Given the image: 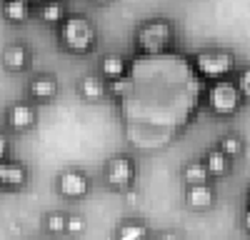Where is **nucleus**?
Instances as JSON below:
<instances>
[{
	"label": "nucleus",
	"instance_id": "20",
	"mask_svg": "<svg viewBox=\"0 0 250 240\" xmlns=\"http://www.w3.org/2000/svg\"><path fill=\"white\" fill-rule=\"evenodd\" d=\"M65 220H68V213L50 210L43 218V228H45L48 235H65Z\"/></svg>",
	"mask_w": 250,
	"mask_h": 240
},
{
	"label": "nucleus",
	"instance_id": "12",
	"mask_svg": "<svg viewBox=\"0 0 250 240\" xmlns=\"http://www.w3.org/2000/svg\"><path fill=\"white\" fill-rule=\"evenodd\" d=\"M75 90H78V95L83 100H88V103H98V100H103L108 95V83L98 73H88V75H83L78 80Z\"/></svg>",
	"mask_w": 250,
	"mask_h": 240
},
{
	"label": "nucleus",
	"instance_id": "26",
	"mask_svg": "<svg viewBox=\"0 0 250 240\" xmlns=\"http://www.w3.org/2000/svg\"><path fill=\"white\" fill-rule=\"evenodd\" d=\"M240 225H243V230L250 235V208H243V215H240Z\"/></svg>",
	"mask_w": 250,
	"mask_h": 240
},
{
	"label": "nucleus",
	"instance_id": "4",
	"mask_svg": "<svg viewBox=\"0 0 250 240\" xmlns=\"http://www.w3.org/2000/svg\"><path fill=\"white\" fill-rule=\"evenodd\" d=\"M235 53L225 50V48H203L193 55V65L195 70L210 83V80H220V78H230V73L235 70Z\"/></svg>",
	"mask_w": 250,
	"mask_h": 240
},
{
	"label": "nucleus",
	"instance_id": "24",
	"mask_svg": "<svg viewBox=\"0 0 250 240\" xmlns=\"http://www.w3.org/2000/svg\"><path fill=\"white\" fill-rule=\"evenodd\" d=\"M153 240H185V238H183V233H180V230H173V228H165V230L155 233V238H153Z\"/></svg>",
	"mask_w": 250,
	"mask_h": 240
},
{
	"label": "nucleus",
	"instance_id": "1",
	"mask_svg": "<svg viewBox=\"0 0 250 240\" xmlns=\"http://www.w3.org/2000/svg\"><path fill=\"white\" fill-rule=\"evenodd\" d=\"M55 28H58V40H60L62 50H68L73 55L93 53L98 45V28L83 13H68Z\"/></svg>",
	"mask_w": 250,
	"mask_h": 240
},
{
	"label": "nucleus",
	"instance_id": "10",
	"mask_svg": "<svg viewBox=\"0 0 250 240\" xmlns=\"http://www.w3.org/2000/svg\"><path fill=\"white\" fill-rule=\"evenodd\" d=\"M28 180H30V168L25 163L13 158L0 160V188L18 190V188H25Z\"/></svg>",
	"mask_w": 250,
	"mask_h": 240
},
{
	"label": "nucleus",
	"instance_id": "7",
	"mask_svg": "<svg viewBox=\"0 0 250 240\" xmlns=\"http://www.w3.org/2000/svg\"><path fill=\"white\" fill-rule=\"evenodd\" d=\"M5 123L15 133H28L38 125V108L30 100H18L5 110Z\"/></svg>",
	"mask_w": 250,
	"mask_h": 240
},
{
	"label": "nucleus",
	"instance_id": "28",
	"mask_svg": "<svg viewBox=\"0 0 250 240\" xmlns=\"http://www.w3.org/2000/svg\"><path fill=\"white\" fill-rule=\"evenodd\" d=\"M90 3H95V5H110L113 0H90Z\"/></svg>",
	"mask_w": 250,
	"mask_h": 240
},
{
	"label": "nucleus",
	"instance_id": "13",
	"mask_svg": "<svg viewBox=\"0 0 250 240\" xmlns=\"http://www.w3.org/2000/svg\"><path fill=\"white\" fill-rule=\"evenodd\" d=\"M98 75L110 83V80H118L123 75H128V58L123 53H105L100 58V65H98Z\"/></svg>",
	"mask_w": 250,
	"mask_h": 240
},
{
	"label": "nucleus",
	"instance_id": "17",
	"mask_svg": "<svg viewBox=\"0 0 250 240\" xmlns=\"http://www.w3.org/2000/svg\"><path fill=\"white\" fill-rule=\"evenodd\" d=\"M0 13H3V18L8 20V23L20 25L30 18L33 8L28 3H23V0H3V3H0Z\"/></svg>",
	"mask_w": 250,
	"mask_h": 240
},
{
	"label": "nucleus",
	"instance_id": "19",
	"mask_svg": "<svg viewBox=\"0 0 250 240\" xmlns=\"http://www.w3.org/2000/svg\"><path fill=\"white\" fill-rule=\"evenodd\" d=\"M38 15H40V20H43V23L58 25L60 20L68 15V13H65V3H62V0H43V3L38 5Z\"/></svg>",
	"mask_w": 250,
	"mask_h": 240
},
{
	"label": "nucleus",
	"instance_id": "8",
	"mask_svg": "<svg viewBox=\"0 0 250 240\" xmlns=\"http://www.w3.org/2000/svg\"><path fill=\"white\" fill-rule=\"evenodd\" d=\"M215 185L213 180H205V183H185L183 185V200L190 210H210L215 205Z\"/></svg>",
	"mask_w": 250,
	"mask_h": 240
},
{
	"label": "nucleus",
	"instance_id": "9",
	"mask_svg": "<svg viewBox=\"0 0 250 240\" xmlns=\"http://www.w3.org/2000/svg\"><path fill=\"white\" fill-rule=\"evenodd\" d=\"M28 98L33 103H53L60 93V83L53 73H38L28 80Z\"/></svg>",
	"mask_w": 250,
	"mask_h": 240
},
{
	"label": "nucleus",
	"instance_id": "23",
	"mask_svg": "<svg viewBox=\"0 0 250 240\" xmlns=\"http://www.w3.org/2000/svg\"><path fill=\"white\" fill-rule=\"evenodd\" d=\"M235 85H238V90H240L243 100H250V65H248V68H243V70L238 73Z\"/></svg>",
	"mask_w": 250,
	"mask_h": 240
},
{
	"label": "nucleus",
	"instance_id": "21",
	"mask_svg": "<svg viewBox=\"0 0 250 240\" xmlns=\"http://www.w3.org/2000/svg\"><path fill=\"white\" fill-rule=\"evenodd\" d=\"M133 90V80L128 75H123L118 80H110L108 83V95H115V98H123V95H128Z\"/></svg>",
	"mask_w": 250,
	"mask_h": 240
},
{
	"label": "nucleus",
	"instance_id": "3",
	"mask_svg": "<svg viewBox=\"0 0 250 240\" xmlns=\"http://www.w3.org/2000/svg\"><path fill=\"white\" fill-rule=\"evenodd\" d=\"M205 100L210 113L220 115V118H230L240 110V105L245 103L235 80L233 78H220V80H210L205 90Z\"/></svg>",
	"mask_w": 250,
	"mask_h": 240
},
{
	"label": "nucleus",
	"instance_id": "2",
	"mask_svg": "<svg viewBox=\"0 0 250 240\" xmlns=\"http://www.w3.org/2000/svg\"><path fill=\"white\" fill-rule=\"evenodd\" d=\"M175 23L170 18H148L135 30V48L143 55H158L175 43Z\"/></svg>",
	"mask_w": 250,
	"mask_h": 240
},
{
	"label": "nucleus",
	"instance_id": "29",
	"mask_svg": "<svg viewBox=\"0 0 250 240\" xmlns=\"http://www.w3.org/2000/svg\"><path fill=\"white\" fill-rule=\"evenodd\" d=\"M23 3H28V5L33 8V5H40V3H43V0H23Z\"/></svg>",
	"mask_w": 250,
	"mask_h": 240
},
{
	"label": "nucleus",
	"instance_id": "15",
	"mask_svg": "<svg viewBox=\"0 0 250 240\" xmlns=\"http://www.w3.org/2000/svg\"><path fill=\"white\" fill-rule=\"evenodd\" d=\"M150 233L148 223L143 218H123L120 223L115 225V238L118 240H145Z\"/></svg>",
	"mask_w": 250,
	"mask_h": 240
},
{
	"label": "nucleus",
	"instance_id": "6",
	"mask_svg": "<svg viewBox=\"0 0 250 240\" xmlns=\"http://www.w3.org/2000/svg\"><path fill=\"white\" fill-rule=\"evenodd\" d=\"M93 188V180L85 170L80 168H62L55 178V190L58 195L68 198V200H78V198H85Z\"/></svg>",
	"mask_w": 250,
	"mask_h": 240
},
{
	"label": "nucleus",
	"instance_id": "18",
	"mask_svg": "<svg viewBox=\"0 0 250 240\" xmlns=\"http://www.w3.org/2000/svg\"><path fill=\"white\" fill-rule=\"evenodd\" d=\"M215 148H218L220 153H225L230 160H235V158H240V155L245 153V140H243L238 133L228 130V133H223V135L215 140Z\"/></svg>",
	"mask_w": 250,
	"mask_h": 240
},
{
	"label": "nucleus",
	"instance_id": "14",
	"mask_svg": "<svg viewBox=\"0 0 250 240\" xmlns=\"http://www.w3.org/2000/svg\"><path fill=\"white\" fill-rule=\"evenodd\" d=\"M200 158H203V163H205V168H208V175H210V178H225L228 173L233 170V160L228 158L225 153H220L215 145L205 148Z\"/></svg>",
	"mask_w": 250,
	"mask_h": 240
},
{
	"label": "nucleus",
	"instance_id": "30",
	"mask_svg": "<svg viewBox=\"0 0 250 240\" xmlns=\"http://www.w3.org/2000/svg\"><path fill=\"white\" fill-rule=\"evenodd\" d=\"M245 208H250V188L245 190Z\"/></svg>",
	"mask_w": 250,
	"mask_h": 240
},
{
	"label": "nucleus",
	"instance_id": "11",
	"mask_svg": "<svg viewBox=\"0 0 250 240\" xmlns=\"http://www.w3.org/2000/svg\"><path fill=\"white\" fill-rule=\"evenodd\" d=\"M0 63L8 73H25L33 63V53L25 43H8L0 53Z\"/></svg>",
	"mask_w": 250,
	"mask_h": 240
},
{
	"label": "nucleus",
	"instance_id": "5",
	"mask_svg": "<svg viewBox=\"0 0 250 240\" xmlns=\"http://www.w3.org/2000/svg\"><path fill=\"white\" fill-rule=\"evenodd\" d=\"M138 178V160L133 153H113L103 165V180L115 190H125Z\"/></svg>",
	"mask_w": 250,
	"mask_h": 240
},
{
	"label": "nucleus",
	"instance_id": "16",
	"mask_svg": "<svg viewBox=\"0 0 250 240\" xmlns=\"http://www.w3.org/2000/svg\"><path fill=\"white\" fill-rule=\"evenodd\" d=\"M180 180L185 183H205V180H213L208 175V168L203 163V158H190L180 165Z\"/></svg>",
	"mask_w": 250,
	"mask_h": 240
},
{
	"label": "nucleus",
	"instance_id": "27",
	"mask_svg": "<svg viewBox=\"0 0 250 240\" xmlns=\"http://www.w3.org/2000/svg\"><path fill=\"white\" fill-rule=\"evenodd\" d=\"M23 240H50L48 235H28V238H23Z\"/></svg>",
	"mask_w": 250,
	"mask_h": 240
},
{
	"label": "nucleus",
	"instance_id": "25",
	"mask_svg": "<svg viewBox=\"0 0 250 240\" xmlns=\"http://www.w3.org/2000/svg\"><path fill=\"white\" fill-rule=\"evenodd\" d=\"M10 158V138L5 130H0V160Z\"/></svg>",
	"mask_w": 250,
	"mask_h": 240
},
{
	"label": "nucleus",
	"instance_id": "22",
	"mask_svg": "<svg viewBox=\"0 0 250 240\" xmlns=\"http://www.w3.org/2000/svg\"><path fill=\"white\" fill-rule=\"evenodd\" d=\"M85 230V218L80 213H68V220H65V235H80Z\"/></svg>",
	"mask_w": 250,
	"mask_h": 240
}]
</instances>
